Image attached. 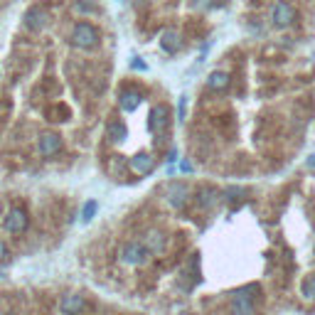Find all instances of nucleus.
Here are the masks:
<instances>
[{"label":"nucleus","instance_id":"f3484780","mask_svg":"<svg viewBox=\"0 0 315 315\" xmlns=\"http://www.w3.org/2000/svg\"><path fill=\"white\" fill-rule=\"evenodd\" d=\"M126 135H128V131H126V126H123L121 121L108 123V138H111V140H123Z\"/></svg>","mask_w":315,"mask_h":315},{"label":"nucleus","instance_id":"0eeeda50","mask_svg":"<svg viewBox=\"0 0 315 315\" xmlns=\"http://www.w3.org/2000/svg\"><path fill=\"white\" fill-rule=\"evenodd\" d=\"M25 227H27V214H25V210H20V207L10 210L8 217H5V229H8L10 234H20Z\"/></svg>","mask_w":315,"mask_h":315},{"label":"nucleus","instance_id":"aec40b11","mask_svg":"<svg viewBox=\"0 0 315 315\" xmlns=\"http://www.w3.org/2000/svg\"><path fill=\"white\" fill-rule=\"evenodd\" d=\"M96 210H99V205H96V202H86V205H84V212H81V217L89 222V219H94Z\"/></svg>","mask_w":315,"mask_h":315},{"label":"nucleus","instance_id":"ddd939ff","mask_svg":"<svg viewBox=\"0 0 315 315\" xmlns=\"http://www.w3.org/2000/svg\"><path fill=\"white\" fill-rule=\"evenodd\" d=\"M197 202H200V207L212 210V207H217V202H219V192H217L214 187H202V190L197 192Z\"/></svg>","mask_w":315,"mask_h":315},{"label":"nucleus","instance_id":"9d476101","mask_svg":"<svg viewBox=\"0 0 315 315\" xmlns=\"http://www.w3.org/2000/svg\"><path fill=\"white\" fill-rule=\"evenodd\" d=\"M232 308H234V315H254V295H249L246 290L234 293Z\"/></svg>","mask_w":315,"mask_h":315},{"label":"nucleus","instance_id":"6ab92c4d","mask_svg":"<svg viewBox=\"0 0 315 315\" xmlns=\"http://www.w3.org/2000/svg\"><path fill=\"white\" fill-rule=\"evenodd\" d=\"M303 295H305L308 300H315V276L305 278V283H303Z\"/></svg>","mask_w":315,"mask_h":315},{"label":"nucleus","instance_id":"f8f14e48","mask_svg":"<svg viewBox=\"0 0 315 315\" xmlns=\"http://www.w3.org/2000/svg\"><path fill=\"white\" fill-rule=\"evenodd\" d=\"M229 86V74L227 72H212L210 77H207V89L210 91H224Z\"/></svg>","mask_w":315,"mask_h":315},{"label":"nucleus","instance_id":"4be33fe9","mask_svg":"<svg viewBox=\"0 0 315 315\" xmlns=\"http://www.w3.org/2000/svg\"><path fill=\"white\" fill-rule=\"evenodd\" d=\"M8 259V246H5V241H0V261H5Z\"/></svg>","mask_w":315,"mask_h":315},{"label":"nucleus","instance_id":"b1692460","mask_svg":"<svg viewBox=\"0 0 315 315\" xmlns=\"http://www.w3.org/2000/svg\"><path fill=\"white\" fill-rule=\"evenodd\" d=\"M185 101H187V99L183 96V99H180V108H178V116H180V118H185Z\"/></svg>","mask_w":315,"mask_h":315},{"label":"nucleus","instance_id":"2eb2a0df","mask_svg":"<svg viewBox=\"0 0 315 315\" xmlns=\"http://www.w3.org/2000/svg\"><path fill=\"white\" fill-rule=\"evenodd\" d=\"M121 108L123 111H135L138 106H140V101H143V96L138 94V91H121Z\"/></svg>","mask_w":315,"mask_h":315},{"label":"nucleus","instance_id":"9b49d317","mask_svg":"<svg viewBox=\"0 0 315 315\" xmlns=\"http://www.w3.org/2000/svg\"><path fill=\"white\" fill-rule=\"evenodd\" d=\"M153 165H155V160H153V155H148V153H138V155L131 158V168H133L135 173H140V175L150 173Z\"/></svg>","mask_w":315,"mask_h":315},{"label":"nucleus","instance_id":"39448f33","mask_svg":"<svg viewBox=\"0 0 315 315\" xmlns=\"http://www.w3.org/2000/svg\"><path fill=\"white\" fill-rule=\"evenodd\" d=\"M47 20H50V13H47L42 5H35V8H30V10L25 13V27L32 30V32L42 30V27L47 25Z\"/></svg>","mask_w":315,"mask_h":315},{"label":"nucleus","instance_id":"412c9836","mask_svg":"<svg viewBox=\"0 0 315 315\" xmlns=\"http://www.w3.org/2000/svg\"><path fill=\"white\" fill-rule=\"evenodd\" d=\"M224 195H227V200H239V195H244V190L241 187H229Z\"/></svg>","mask_w":315,"mask_h":315},{"label":"nucleus","instance_id":"20e7f679","mask_svg":"<svg viewBox=\"0 0 315 315\" xmlns=\"http://www.w3.org/2000/svg\"><path fill=\"white\" fill-rule=\"evenodd\" d=\"M168 118H170L168 106H163V104L153 106L150 113H148V131H150V133H160V131L168 126Z\"/></svg>","mask_w":315,"mask_h":315},{"label":"nucleus","instance_id":"4468645a","mask_svg":"<svg viewBox=\"0 0 315 315\" xmlns=\"http://www.w3.org/2000/svg\"><path fill=\"white\" fill-rule=\"evenodd\" d=\"M160 45H163V50H165V52L175 54V52L183 47L180 32H175V30H168V32H163V40H160Z\"/></svg>","mask_w":315,"mask_h":315},{"label":"nucleus","instance_id":"f03ea898","mask_svg":"<svg viewBox=\"0 0 315 315\" xmlns=\"http://www.w3.org/2000/svg\"><path fill=\"white\" fill-rule=\"evenodd\" d=\"M295 18H298L295 8H293L290 3H286V0H278V3L271 8V23H273V27H278V30L290 27V25L295 23Z\"/></svg>","mask_w":315,"mask_h":315},{"label":"nucleus","instance_id":"a211bd4d","mask_svg":"<svg viewBox=\"0 0 315 315\" xmlns=\"http://www.w3.org/2000/svg\"><path fill=\"white\" fill-rule=\"evenodd\" d=\"M74 8H77V13H81V15L99 13V8H96V3H94V0H77V3H74Z\"/></svg>","mask_w":315,"mask_h":315},{"label":"nucleus","instance_id":"393cba45","mask_svg":"<svg viewBox=\"0 0 315 315\" xmlns=\"http://www.w3.org/2000/svg\"><path fill=\"white\" fill-rule=\"evenodd\" d=\"M0 278H3V271H0Z\"/></svg>","mask_w":315,"mask_h":315},{"label":"nucleus","instance_id":"1a4fd4ad","mask_svg":"<svg viewBox=\"0 0 315 315\" xmlns=\"http://www.w3.org/2000/svg\"><path fill=\"white\" fill-rule=\"evenodd\" d=\"M84 308H86V300H84V295H77V293L64 295V298H62V303H59L62 315H79Z\"/></svg>","mask_w":315,"mask_h":315},{"label":"nucleus","instance_id":"f257e3e1","mask_svg":"<svg viewBox=\"0 0 315 315\" xmlns=\"http://www.w3.org/2000/svg\"><path fill=\"white\" fill-rule=\"evenodd\" d=\"M72 47H77V50H96L99 47V42H101V35H99V30L91 25V23H77L74 27H72Z\"/></svg>","mask_w":315,"mask_h":315},{"label":"nucleus","instance_id":"6e6552de","mask_svg":"<svg viewBox=\"0 0 315 315\" xmlns=\"http://www.w3.org/2000/svg\"><path fill=\"white\" fill-rule=\"evenodd\" d=\"M62 150V138L57 135V133H42L40 135V153L45 155V158H52V155H57Z\"/></svg>","mask_w":315,"mask_h":315},{"label":"nucleus","instance_id":"5701e85b","mask_svg":"<svg viewBox=\"0 0 315 315\" xmlns=\"http://www.w3.org/2000/svg\"><path fill=\"white\" fill-rule=\"evenodd\" d=\"M212 0H195V8H210Z\"/></svg>","mask_w":315,"mask_h":315},{"label":"nucleus","instance_id":"7ed1b4c3","mask_svg":"<svg viewBox=\"0 0 315 315\" xmlns=\"http://www.w3.org/2000/svg\"><path fill=\"white\" fill-rule=\"evenodd\" d=\"M148 254H150L148 246H143V244H138V241H128V244L121 249V261L128 263V266H138V263L145 261Z\"/></svg>","mask_w":315,"mask_h":315},{"label":"nucleus","instance_id":"dca6fc26","mask_svg":"<svg viewBox=\"0 0 315 315\" xmlns=\"http://www.w3.org/2000/svg\"><path fill=\"white\" fill-rule=\"evenodd\" d=\"M163 244H165V239H163V234H160V232H150V234H148V239H145L148 251H160V249H163Z\"/></svg>","mask_w":315,"mask_h":315},{"label":"nucleus","instance_id":"423d86ee","mask_svg":"<svg viewBox=\"0 0 315 315\" xmlns=\"http://www.w3.org/2000/svg\"><path fill=\"white\" fill-rule=\"evenodd\" d=\"M187 195H190V190H187V185H183V183H170V185L165 187V200H168L170 207H183V205L187 202Z\"/></svg>","mask_w":315,"mask_h":315}]
</instances>
